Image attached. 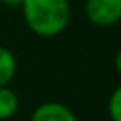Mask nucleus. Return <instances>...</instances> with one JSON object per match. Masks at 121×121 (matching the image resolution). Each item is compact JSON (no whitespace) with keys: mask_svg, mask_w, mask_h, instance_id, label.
Returning a JSON list of instances; mask_svg holds the SVG:
<instances>
[{"mask_svg":"<svg viewBox=\"0 0 121 121\" xmlns=\"http://www.w3.org/2000/svg\"><path fill=\"white\" fill-rule=\"evenodd\" d=\"M18 71V59L14 52L5 46H0V87H5L13 82Z\"/></svg>","mask_w":121,"mask_h":121,"instance_id":"4","label":"nucleus"},{"mask_svg":"<svg viewBox=\"0 0 121 121\" xmlns=\"http://www.w3.org/2000/svg\"><path fill=\"white\" fill-rule=\"evenodd\" d=\"M22 16L27 29L39 38H55L71 22L69 0H23Z\"/></svg>","mask_w":121,"mask_h":121,"instance_id":"1","label":"nucleus"},{"mask_svg":"<svg viewBox=\"0 0 121 121\" xmlns=\"http://www.w3.org/2000/svg\"><path fill=\"white\" fill-rule=\"evenodd\" d=\"M29 121H78L71 109L60 102H45L38 105Z\"/></svg>","mask_w":121,"mask_h":121,"instance_id":"3","label":"nucleus"},{"mask_svg":"<svg viewBox=\"0 0 121 121\" xmlns=\"http://www.w3.org/2000/svg\"><path fill=\"white\" fill-rule=\"evenodd\" d=\"M0 4L4 7H11V9H20L23 4V0H0Z\"/></svg>","mask_w":121,"mask_h":121,"instance_id":"7","label":"nucleus"},{"mask_svg":"<svg viewBox=\"0 0 121 121\" xmlns=\"http://www.w3.org/2000/svg\"><path fill=\"white\" fill-rule=\"evenodd\" d=\"M107 114L110 121H121V87H116L110 93L107 100Z\"/></svg>","mask_w":121,"mask_h":121,"instance_id":"6","label":"nucleus"},{"mask_svg":"<svg viewBox=\"0 0 121 121\" xmlns=\"http://www.w3.org/2000/svg\"><path fill=\"white\" fill-rule=\"evenodd\" d=\"M20 110V96L9 86L0 87V121L14 117Z\"/></svg>","mask_w":121,"mask_h":121,"instance_id":"5","label":"nucleus"},{"mask_svg":"<svg viewBox=\"0 0 121 121\" xmlns=\"http://www.w3.org/2000/svg\"><path fill=\"white\" fill-rule=\"evenodd\" d=\"M84 14L95 27H114L121 20V0H84Z\"/></svg>","mask_w":121,"mask_h":121,"instance_id":"2","label":"nucleus"}]
</instances>
